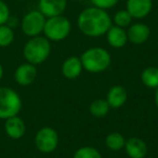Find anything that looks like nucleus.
I'll return each instance as SVG.
<instances>
[{
	"label": "nucleus",
	"instance_id": "f257e3e1",
	"mask_svg": "<svg viewBox=\"0 0 158 158\" xmlns=\"http://www.w3.org/2000/svg\"><path fill=\"white\" fill-rule=\"evenodd\" d=\"M112 25V18L108 12L93 6L82 10L77 18L78 29L85 36L91 38L104 36Z\"/></svg>",
	"mask_w": 158,
	"mask_h": 158
},
{
	"label": "nucleus",
	"instance_id": "f03ea898",
	"mask_svg": "<svg viewBox=\"0 0 158 158\" xmlns=\"http://www.w3.org/2000/svg\"><path fill=\"white\" fill-rule=\"evenodd\" d=\"M51 53V41L44 36L29 38L24 44L23 55L27 63L37 66L42 64Z\"/></svg>",
	"mask_w": 158,
	"mask_h": 158
},
{
	"label": "nucleus",
	"instance_id": "7ed1b4c3",
	"mask_svg": "<svg viewBox=\"0 0 158 158\" xmlns=\"http://www.w3.org/2000/svg\"><path fill=\"white\" fill-rule=\"evenodd\" d=\"M82 67L92 74L106 70L112 63V56L106 49L101 47H92L85 51L80 56Z\"/></svg>",
	"mask_w": 158,
	"mask_h": 158
},
{
	"label": "nucleus",
	"instance_id": "20e7f679",
	"mask_svg": "<svg viewBox=\"0 0 158 158\" xmlns=\"http://www.w3.org/2000/svg\"><path fill=\"white\" fill-rule=\"evenodd\" d=\"M23 102L20 94L9 87H0V119L6 120L16 116L22 110Z\"/></svg>",
	"mask_w": 158,
	"mask_h": 158
},
{
	"label": "nucleus",
	"instance_id": "39448f33",
	"mask_svg": "<svg viewBox=\"0 0 158 158\" xmlns=\"http://www.w3.org/2000/svg\"><path fill=\"white\" fill-rule=\"evenodd\" d=\"M72 31V23L66 16L57 15L47 18L44 28V36L50 41L59 42L66 39Z\"/></svg>",
	"mask_w": 158,
	"mask_h": 158
},
{
	"label": "nucleus",
	"instance_id": "423d86ee",
	"mask_svg": "<svg viewBox=\"0 0 158 158\" xmlns=\"http://www.w3.org/2000/svg\"><path fill=\"white\" fill-rule=\"evenodd\" d=\"M47 18L39 10H31L27 12L20 22L21 29L27 37H36L44 33Z\"/></svg>",
	"mask_w": 158,
	"mask_h": 158
},
{
	"label": "nucleus",
	"instance_id": "0eeeda50",
	"mask_svg": "<svg viewBox=\"0 0 158 158\" xmlns=\"http://www.w3.org/2000/svg\"><path fill=\"white\" fill-rule=\"evenodd\" d=\"M35 146L40 153L51 154L59 145V134L51 127H42L35 135Z\"/></svg>",
	"mask_w": 158,
	"mask_h": 158
},
{
	"label": "nucleus",
	"instance_id": "6e6552de",
	"mask_svg": "<svg viewBox=\"0 0 158 158\" xmlns=\"http://www.w3.org/2000/svg\"><path fill=\"white\" fill-rule=\"evenodd\" d=\"M126 10L136 20H142L149 15L153 10V0H127Z\"/></svg>",
	"mask_w": 158,
	"mask_h": 158
},
{
	"label": "nucleus",
	"instance_id": "1a4fd4ad",
	"mask_svg": "<svg viewBox=\"0 0 158 158\" xmlns=\"http://www.w3.org/2000/svg\"><path fill=\"white\" fill-rule=\"evenodd\" d=\"M68 0H39L38 10L46 18L63 15L67 7Z\"/></svg>",
	"mask_w": 158,
	"mask_h": 158
},
{
	"label": "nucleus",
	"instance_id": "9d476101",
	"mask_svg": "<svg viewBox=\"0 0 158 158\" xmlns=\"http://www.w3.org/2000/svg\"><path fill=\"white\" fill-rule=\"evenodd\" d=\"M37 77V68L31 63H23L16 67L14 72V79L18 85L22 87H27L35 81Z\"/></svg>",
	"mask_w": 158,
	"mask_h": 158
},
{
	"label": "nucleus",
	"instance_id": "9b49d317",
	"mask_svg": "<svg viewBox=\"0 0 158 158\" xmlns=\"http://www.w3.org/2000/svg\"><path fill=\"white\" fill-rule=\"evenodd\" d=\"M3 129H5L6 134L12 140H20L26 133L25 121L19 115L6 119Z\"/></svg>",
	"mask_w": 158,
	"mask_h": 158
},
{
	"label": "nucleus",
	"instance_id": "f8f14e48",
	"mask_svg": "<svg viewBox=\"0 0 158 158\" xmlns=\"http://www.w3.org/2000/svg\"><path fill=\"white\" fill-rule=\"evenodd\" d=\"M128 41L133 44H143L151 36V28L144 23H133L127 29Z\"/></svg>",
	"mask_w": 158,
	"mask_h": 158
},
{
	"label": "nucleus",
	"instance_id": "ddd939ff",
	"mask_svg": "<svg viewBox=\"0 0 158 158\" xmlns=\"http://www.w3.org/2000/svg\"><path fill=\"white\" fill-rule=\"evenodd\" d=\"M84 67H82L81 60L79 56H69L63 62L61 67V72L65 78L76 79L81 75Z\"/></svg>",
	"mask_w": 158,
	"mask_h": 158
},
{
	"label": "nucleus",
	"instance_id": "4468645a",
	"mask_svg": "<svg viewBox=\"0 0 158 158\" xmlns=\"http://www.w3.org/2000/svg\"><path fill=\"white\" fill-rule=\"evenodd\" d=\"M125 151L130 158H144L147 155V144L140 138L126 140Z\"/></svg>",
	"mask_w": 158,
	"mask_h": 158
},
{
	"label": "nucleus",
	"instance_id": "2eb2a0df",
	"mask_svg": "<svg viewBox=\"0 0 158 158\" xmlns=\"http://www.w3.org/2000/svg\"><path fill=\"white\" fill-rule=\"evenodd\" d=\"M105 35L108 44L115 49L123 48L128 42L127 31L125 28H121V27L115 26V25H112L110 27V29Z\"/></svg>",
	"mask_w": 158,
	"mask_h": 158
},
{
	"label": "nucleus",
	"instance_id": "dca6fc26",
	"mask_svg": "<svg viewBox=\"0 0 158 158\" xmlns=\"http://www.w3.org/2000/svg\"><path fill=\"white\" fill-rule=\"evenodd\" d=\"M128 94L126 89L123 86H113L108 90L107 95H106V101L110 108H120L123 104L127 102Z\"/></svg>",
	"mask_w": 158,
	"mask_h": 158
},
{
	"label": "nucleus",
	"instance_id": "f3484780",
	"mask_svg": "<svg viewBox=\"0 0 158 158\" xmlns=\"http://www.w3.org/2000/svg\"><path fill=\"white\" fill-rule=\"evenodd\" d=\"M141 80L145 87L156 89L158 87V67L149 66L141 73Z\"/></svg>",
	"mask_w": 158,
	"mask_h": 158
},
{
	"label": "nucleus",
	"instance_id": "a211bd4d",
	"mask_svg": "<svg viewBox=\"0 0 158 158\" xmlns=\"http://www.w3.org/2000/svg\"><path fill=\"white\" fill-rule=\"evenodd\" d=\"M110 107L105 99H95L89 106L90 114L95 118H103L108 114Z\"/></svg>",
	"mask_w": 158,
	"mask_h": 158
},
{
	"label": "nucleus",
	"instance_id": "6ab92c4d",
	"mask_svg": "<svg viewBox=\"0 0 158 158\" xmlns=\"http://www.w3.org/2000/svg\"><path fill=\"white\" fill-rule=\"evenodd\" d=\"M126 139L120 132H110L105 138V145L110 151H120L125 147Z\"/></svg>",
	"mask_w": 158,
	"mask_h": 158
},
{
	"label": "nucleus",
	"instance_id": "aec40b11",
	"mask_svg": "<svg viewBox=\"0 0 158 158\" xmlns=\"http://www.w3.org/2000/svg\"><path fill=\"white\" fill-rule=\"evenodd\" d=\"M132 20H133V18L131 16V14L125 9L119 10V11H117L114 14V16L112 18V23L115 26H118L126 29L132 24Z\"/></svg>",
	"mask_w": 158,
	"mask_h": 158
},
{
	"label": "nucleus",
	"instance_id": "412c9836",
	"mask_svg": "<svg viewBox=\"0 0 158 158\" xmlns=\"http://www.w3.org/2000/svg\"><path fill=\"white\" fill-rule=\"evenodd\" d=\"M14 29L8 24L0 25V47L7 48L14 41Z\"/></svg>",
	"mask_w": 158,
	"mask_h": 158
},
{
	"label": "nucleus",
	"instance_id": "4be33fe9",
	"mask_svg": "<svg viewBox=\"0 0 158 158\" xmlns=\"http://www.w3.org/2000/svg\"><path fill=\"white\" fill-rule=\"evenodd\" d=\"M73 158H102V155L95 147L82 146L75 151Z\"/></svg>",
	"mask_w": 158,
	"mask_h": 158
},
{
	"label": "nucleus",
	"instance_id": "5701e85b",
	"mask_svg": "<svg viewBox=\"0 0 158 158\" xmlns=\"http://www.w3.org/2000/svg\"><path fill=\"white\" fill-rule=\"evenodd\" d=\"M93 7H97L102 10H107L113 9L115 6L118 5L119 0H90Z\"/></svg>",
	"mask_w": 158,
	"mask_h": 158
},
{
	"label": "nucleus",
	"instance_id": "b1692460",
	"mask_svg": "<svg viewBox=\"0 0 158 158\" xmlns=\"http://www.w3.org/2000/svg\"><path fill=\"white\" fill-rule=\"evenodd\" d=\"M11 16L10 8L3 0H0V25L7 24L8 20Z\"/></svg>",
	"mask_w": 158,
	"mask_h": 158
},
{
	"label": "nucleus",
	"instance_id": "393cba45",
	"mask_svg": "<svg viewBox=\"0 0 158 158\" xmlns=\"http://www.w3.org/2000/svg\"><path fill=\"white\" fill-rule=\"evenodd\" d=\"M155 95H154V100H155V104H156V107L158 108V87L155 89Z\"/></svg>",
	"mask_w": 158,
	"mask_h": 158
},
{
	"label": "nucleus",
	"instance_id": "a878e982",
	"mask_svg": "<svg viewBox=\"0 0 158 158\" xmlns=\"http://www.w3.org/2000/svg\"><path fill=\"white\" fill-rule=\"evenodd\" d=\"M3 66H2V64L0 63V81H1V79H2V77H3Z\"/></svg>",
	"mask_w": 158,
	"mask_h": 158
},
{
	"label": "nucleus",
	"instance_id": "bb28decb",
	"mask_svg": "<svg viewBox=\"0 0 158 158\" xmlns=\"http://www.w3.org/2000/svg\"><path fill=\"white\" fill-rule=\"evenodd\" d=\"M72 1H75V2H81V1H85V0H72Z\"/></svg>",
	"mask_w": 158,
	"mask_h": 158
},
{
	"label": "nucleus",
	"instance_id": "cd10ccee",
	"mask_svg": "<svg viewBox=\"0 0 158 158\" xmlns=\"http://www.w3.org/2000/svg\"><path fill=\"white\" fill-rule=\"evenodd\" d=\"M18 1H27V0H18Z\"/></svg>",
	"mask_w": 158,
	"mask_h": 158
}]
</instances>
